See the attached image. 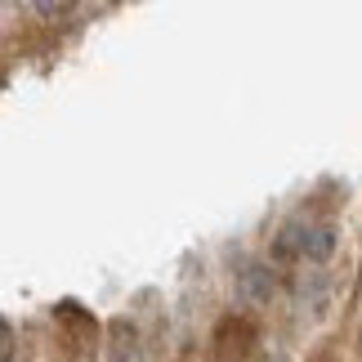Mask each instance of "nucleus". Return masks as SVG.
I'll return each mask as SVG.
<instances>
[{"label": "nucleus", "mask_w": 362, "mask_h": 362, "mask_svg": "<svg viewBox=\"0 0 362 362\" xmlns=\"http://www.w3.org/2000/svg\"><path fill=\"white\" fill-rule=\"evenodd\" d=\"M277 250L282 255H300L309 264H322L336 255V228L327 224V219H291V224L282 228V238H277Z\"/></svg>", "instance_id": "obj_1"}, {"label": "nucleus", "mask_w": 362, "mask_h": 362, "mask_svg": "<svg viewBox=\"0 0 362 362\" xmlns=\"http://www.w3.org/2000/svg\"><path fill=\"white\" fill-rule=\"evenodd\" d=\"M238 291H242V300L264 304V300L273 296V273L264 269V264H242V273H238Z\"/></svg>", "instance_id": "obj_2"}, {"label": "nucleus", "mask_w": 362, "mask_h": 362, "mask_svg": "<svg viewBox=\"0 0 362 362\" xmlns=\"http://www.w3.org/2000/svg\"><path fill=\"white\" fill-rule=\"evenodd\" d=\"M81 5V0H32V9L40 13V18H63V13H72Z\"/></svg>", "instance_id": "obj_3"}]
</instances>
